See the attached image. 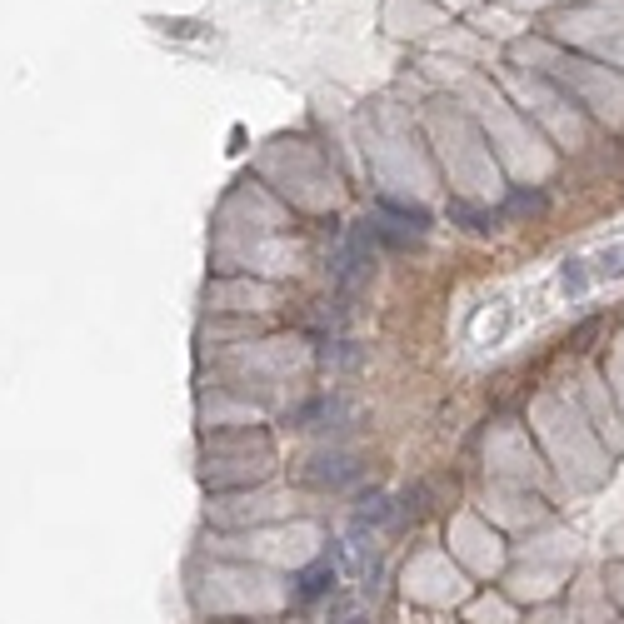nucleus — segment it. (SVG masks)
Here are the masks:
<instances>
[{"label":"nucleus","instance_id":"f257e3e1","mask_svg":"<svg viewBox=\"0 0 624 624\" xmlns=\"http://www.w3.org/2000/svg\"><path fill=\"white\" fill-rule=\"evenodd\" d=\"M310 480H315V485H330V490H345V485L360 480V460L345 455V450H335V455H315V460H310Z\"/></svg>","mask_w":624,"mask_h":624},{"label":"nucleus","instance_id":"f03ea898","mask_svg":"<svg viewBox=\"0 0 624 624\" xmlns=\"http://www.w3.org/2000/svg\"><path fill=\"white\" fill-rule=\"evenodd\" d=\"M335 590V565L330 560H320V565H310L305 575H300V600H320V595H330Z\"/></svg>","mask_w":624,"mask_h":624},{"label":"nucleus","instance_id":"7ed1b4c3","mask_svg":"<svg viewBox=\"0 0 624 624\" xmlns=\"http://www.w3.org/2000/svg\"><path fill=\"white\" fill-rule=\"evenodd\" d=\"M560 290H565L570 300H580V295L590 290V275H585V260H565V270H560Z\"/></svg>","mask_w":624,"mask_h":624},{"label":"nucleus","instance_id":"20e7f679","mask_svg":"<svg viewBox=\"0 0 624 624\" xmlns=\"http://www.w3.org/2000/svg\"><path fill=\"white\" fill-rule=\"evenodd\" d=\"M545 205H550V200H545L540 190H515L510 205H505V215H540Z\"/></svg>","mask_w":624,"mask_h":624},{"label":"nucleus","instance_id":"39448f33","mask_svg":"<svg viewBox=\"0 0 624 624\" xmlns=\"http://www.w3.org/2000/svg\"><path fill=\"white\" fill-rule=\"evenodd\" d=\"M615 275H624V245L595 255V280H615Z\"/></svg>","mask_w":624,"mask_h":624}]
</instances>
